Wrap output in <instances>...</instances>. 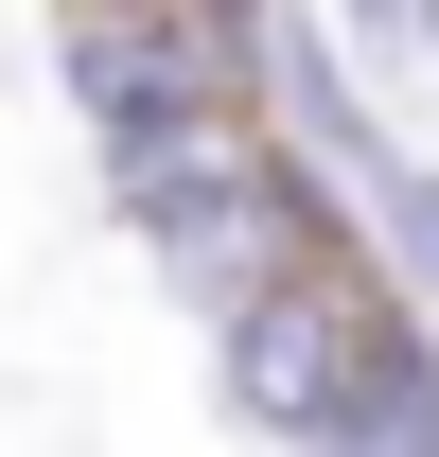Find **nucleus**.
Segmentation results:
<instances>
[{"label": "nucleus", "instance_id": "f257e3e1", "mask_svg": "<svg viewBox=\"0 0 439 457\" xmlns=\"http://www.w3.org/2000/svg\"><path fill=\"white\" fill-rule=\"evenodd\" d=\"M404 299H422V282L386 264L369 228H352V246H317V264H281L264 299H228V317H211V335H228V422H264V440H334Z\"/></svg>", "mask_w": 439, "mask_h": 457}, {"label": "nucleus", "instance_id": "f03ea898", "mask_svg": "<svg viewBox=\"0 0 439 457\" xmlns=\"http://www.w3.org/2000/svg\"><path fill=\"white\" fill-rule=\"evenodd\" d=\"M264 106H281V141H317V159L352 176V212L404 176V141H386V106H369V71H352V36H317L299 0L264 18Z\"/></svg>", "mask_w": 439, "mask_h": 457}, {"label": "nucleus", "instance_id": "7ed1b4c3", "mask_svg": "<svg viewBox=\"0 0 439 457\" xmlns=\"http://www.w3.org/2000/svg\"><path fill=\"white\" fill-rule=\"evenodd\" d=\"M422 71H439V0H422Z\"/></svg>", "mask_w": 439, "mask_h": 457}]
</instances>
